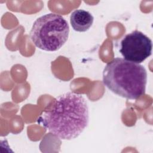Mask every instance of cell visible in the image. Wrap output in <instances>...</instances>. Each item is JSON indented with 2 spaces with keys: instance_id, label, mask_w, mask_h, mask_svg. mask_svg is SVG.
Masks as SVG:
<instances>
[{
  "instance_id": "1",
  "label": "cell",
  "mask_w": 153,
  "mask_h": 153,
  "mask_svg": "<svg viewBox=\"0 0 153 153\" xmlns=\"http://www.w3.org/2000/svg\"><path fill=\"white\" fill-rule=\"evenodd\" d=\"M89 122L86 99L78 93L69 91L56 97L38 118V123L62 140L79 136Z\"/></svg>"
},
{
  "instance_id": "2",
  "label": "cell",
  "mask_w": 153,
  "mask_h": 153,
  "mask_svg": "<svg viewBox=\"0 0 153 153\" xmlns=\"http://www.w3.org/2000/svg\"><path fill=\"white\" fill-rule=\"evenodd\" d=\"M103 82L115 94L128 99H137L146 90L147 72L143 65L117 57L103 71Z\"/></svg>"
},
{
  "instance_id": "3",
  "label": "cell",
  "mask_w": 153,
  "mask_h": 153,
  "mask_svg": "<svg viewBox=\"0 0 153 153\" xmlns=\"http://www.w3.org/2000/svg\"><path fill=\"white\" fill-rule=\"evenodd\" d=\"M69 26L60 15L48 13L38 17L30 32V38L39 49L47 51L59 50L67 41Z\"/></svg>"
},
{
  "instance_id": "4",
  "label": "cell",
  "mask_w": 153,
  "mask_h": 153,
  "mask_svg": "<svg viewBox=\"0 0 153 153\" xmlns=\"http://www.w3.org/2000/svg\"><path fill=\"white\" fill-rule=\"evenodd\" d=\"M152 49L151 39L143 32L135 30L121 40L120 52L124 59L140 63L151 55Z\"/></svg>"
},
{
  "instance_id": "5",
  "label": "cell",
  "mask_w": 153,
  "mask_h": 153,
  "mask_svg": "<svg viewBox=\"0 0 153 153\" xmlns=\"http://www.w3.org/2000/svg\"><path fill=\"white\" fill-rule=\"evenodd\" d=\"M93 21V15L89 11L82 9L74 10L70 16V22L73 29L79 32L87 31L91 27Z\"/></svg>"
}]
</instances>
